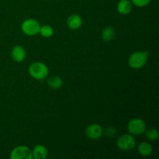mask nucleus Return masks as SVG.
Masks as SVG:
<instances>
[{"label":"nucleus","instance_id":"1","mask_svg":"<svg viewBox=\"0 0 159 159\" xmlns=\"http://www.w3.org/2000/svg\"><path fill=\"white\" fill-rule=\"evenodd\" d=\"M28 72L33 79L37 80H43L48 77L49 74V68L43 62L36 61L30 65Z\"/></svg>","mask_w":159,"mask_h":159},{"label":"nucleus","instance_id":"2","mask_svg":"<svg viewBox=\"0 0 159 159\" xmlns=\"http://www.w3.org/2000/svg\"><path fill=\"white\" fill-rule=\"evenodd\" d=\"M148 59V51H136L129 57L128 65L133 69H141L147 64Z\"/></svg>","mask_w":159,"mask_h":159},{"label":"nucleus","instance_id":"3","mask_svg":"<svg viewBox=\"0 0 159 159\" xmlns=\"http://www.w3.org/2000/svg\"><path fill=\"white\" fill-rule=\"evenodd\" d=\"M116 145L120 150L124 152L132 150L136 145L134 136L130 134H124L120 135L116 140Z\"/></svg>","mask_w":159,"mask_h":159},{"label":"nucleus","instance_id":"4","mask_svg":"<svg viewBox=\"0 0 159 159\" xmlns=\"http://www.w3.org/2000/svg\"><path fill=\"white\" fill-rule=\"evenodd\" d=\"M40 24L35 19H27L25 20L21 24V30L23 34L30 37L37 35L40 31Z\"/></svg>","mask_w":159,"mask_h":159},{"label":"nucleus","instance_id":"5","mask_svg":"<svg viewBox=\"0 0 159 159\" xmlns=\"http://www.w3.org/2000/svg\"><path fill=\"white\" fill-rule=\"evenodd\" d=\"M127 128L129 134L133 136H138L144 134L147 127L144 120L141 118H134L129 121Z\"/></svg>","mask_w":159,"mask_h":159},{"label":"nucleus","instance_id":"6","mask_svg":"<svg viewBox=\"0 0 159 159\" xmlns=\"http://www.w3.org/2000/svg\"><path fill=\"white\" fill-rule=\"evenodd\" d=\"M9 158L11 159H33L32 150L25 145H20L12 149Z\"/></svg>","mask_w":159,"mask_h":159},{"label":"nucleus","instance_id":"7","mask_svg":"<svg viewBox=\"0 0 159 159\" xmlns=\"http://www.w3.org/2000/svg\"><path fill=\"white\" fill-rule=\"evenodd\" d=\"M85 133L89 139L97 140L103 135V128L99 124H91L85 128Z\"/></svg>","mask_w":159,"mask_h":159},{"label":"nucleus","instance_id":"8","mask_svg":"<svg viewBox=\"0 0 159 159\" xmlns=\"http://www.w3.org/2000/svg\"><path fill=\"white\" fill-rule=\"evenodd\" d=\"M11 57L15 62L21 63L26 57V52L24 48L20 45H16L11 51Z\"/></svg>","mask_w":159,"mask_h":159},{"label":"nucleus","instance_id":"9","mask_svg":"<svg viewBox=\"0 0 159 159\" xmlns=\"http://www.w3.org/2000/svg\"><path fill=\"white\" fill-rule=\"evenodd\" d=\"M82 24V17L78 14L70 15L67 19V26L69 29L72 30H76L79 29Z\"/></svg>","mask_w":159,"mask_h":159},{"label":"nucleus","instance_id":"10","mask_svg":"<svg viewBox=\"0 0 159 159\" xmlns=\"http://www.w3.org/2000/svg\"><path fill=\"white\" fill-rule=\"evenodd\" d=\"M132 6L133 4L130 0H120L116 6V9L118 12L121 15H127L131 12Z\"/></svg>","mask_w":159,"mask_h":159},{"label":"nucleus","instance_id":"11","mask_svg":"<svg viewBox=\"0 0 159 159\" xmlns=\"http://www.w3.org/2000/svg\"><path fill=\"white\" fill-rule=\"evenodd\" d=\"M33 158L45 159L48 156V148L43 144H37L32 150Z\"/></svg>","mask_w":159,"mask_h":159},{"label":"nucleus","instance_id":"12","mask_svg":"<svg viewBox=\"0 0 159 159\" xmlns=\"http://www.w3.org/2000/svg\"><path fill=\"white\" fill-rule=\"evenodd\" d=\"M138 152L141 156H150L153 152V148L150 143L144 141V142H141V144H139L138 147Z\"/></svg>","mask_w":159,"mask_h":159},{"label":"nucleus","instance_id":"13","mask_svg":"<svg viewBox=\"0 0 159 159\" xmlns=\"http://www.w3.org/2000/svg\"><path fill=\"white\" fill-rule=\"evenodd\" d=\"M115 34H116V31H115L113 26H107L102 30V33H101V38L103 41L110 42L114 38Z\"/></svg>","mask_w":159,"mask_h":159},{"label":"nucleus","instance_id":"14","mask_svg":"<svg viewBox=\"0 0 159 159\" xmlns=\"http://www.w3.org/2000/svg\"><path fill=\"white\" fill-rule=\"evenodd\" d=\"M48 85L53 89H58L63 85V80L59 76H51L48 79Z\"/></svg>","mask_w":159,"mask_h":159},{"label":"nucleus","instance_id":"15","mask_svg":"<svg viewBox=\"0 0 159 159\" xmlns=\"http://www.w3.org/2000/svg\"><path fill=\"white\" fill-rule=\"evenodd\" d=\"M39 34L44 38H50L54 34V29L50 25H43L40 26Z\"/></svg>","mask_w":159,"mask_h":159},{"label":"nucleus","instance_id":"16","mask_svg":"<svg viewBox=\"0 0 159 159\" xmlns=\"http://www.w3.org/2000/svg\"><path fill=\"white\" fill-rule=\"evenodd\" d=\"M144 135H145L146 138L151 141H155L158 139L159 138V133L158 131V130L155 128H146L145 131L144 132Z\"/></svg>","mask_w":159,"mask_h":159},{"label":"nucleus","instance_id":"17","mask_svg":"<svg viewBox=\"0 0 159 159\" xmlns=\"http://www.w3.org/2000/svg\"><path fill=\"white\" fill-rule=\"evenodd\" d=\"M130 2L137 7L143 8L148 6L149 3L151 2V0H130Z\"/></svg>","mask_w":159,"mask_h":159},{"label":"nucleus","instance_id":"18","mask_svg":"<svg viewBox=\"0 0 159 159\" xmlns=\"http://www.w3.org/2000/svg\"><path fill=\"white\" fill-rule=\"evenodd\" d=\"M116 134V130L114 127H110L106 128L105 130H103V134L106 135L107 137H110V138H112V137L114 136Z\"/></svg>","mask_w":159,"mask_h":159}]
</instances>
